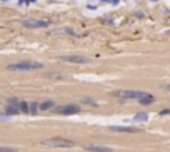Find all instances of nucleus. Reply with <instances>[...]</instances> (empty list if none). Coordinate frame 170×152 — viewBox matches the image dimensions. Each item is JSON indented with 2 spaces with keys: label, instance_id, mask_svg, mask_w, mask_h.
Wrapping results in <instances>:
<instances>
[{
  "label": "nucleus",
  "instance_id": "f257e3e1",
  "mask_svg": "<svg viewBox=\"0 0 170 152\" xmlns=\"http://www.w3.org/2000/svg\"><path fill=\"white\" fill-rule=\"evenodd\" d=\"M42 64L40 62H30V60H22V62H15L9 65V70H35V69H40Z\"/></svg>",
  "mask_w": 170,
  "mask_h": 152
},
{
  "label": "nucleus",
  "instance_id": "f03ea898",
  "mask_svg": "<svg viewBox=\"0 0 170 152\" xmlns=\"http://www.w3.org/2000/svg\"><path fill=\"white\" fill-rule=\"evenodd\" d=\"M43 146H48V147H72L73 141L60 139V137H53V139H45V141H43Z\"/></svg>",
  "mask_w": 170,
  "mask_h": 152
},
{
  "label": "nucleus",
  "instance_id": "7ed1b4c3",
  "mask_svg": "<svg viewBox=\"0 0 170 152\" xmlns=\"http://www.w3.org/2000/svg\"><path fill=\"white\" fill-rule=\"evenodd\" d=\"M80 107L75 104H68V105H60V107H57L55 112L57 114H62V116H70V114H77Z\"/></svg>",
  "mask_w": 170,
  "mask_h": 152
},
{
  "label": "nucleus",
  "instance_id": "20e7f679",
  "mask_svg": "<svg viewBox=\"0 0 170 152\" xmlns=\"http://www.w3.org/2000/svg\"><path fill=\"white\" fill-rule=\"evenodd\" d=\"M144 94L145 92H140V90H119V92H115V95H120L124 99H137V100Z\"/></svg>",
  "mask_w": 170,
  "mask_h": 152
},
{
  "label": "nucleus",
  "instance_id": "39448f33",
  "mask_svg": "<svg viewBox=\"0 0 170 152\" xmlns=\"http://www.w3.org/2000/svg\"><path fill=\"white\" fill-rule=\"evenodd\" d=\"M62 60L65 62H72V64H88L90 59L85 57V55H63Z\"/></svg>",
  "mask_w": 170,
  "mask_h": 152
},
{
  "label": "nucleus",
  "instance_id": "423d86ee",
  "mask_svg": "<svg viewBox=\"0 0 170 152\" xmlns=\"http://www.w3.org/2000/svg\"><path fill=\"white\" fill-rule=\"evenodd\" d=\"M23 25L27 29H45V27H48V22L47 20H27V22H23Z\"/></svg>",
  "mask_w": 170,
  "mask_h": 152
},
{
  "label": "nucleus",
  "instance_id": "0eeeda50",
  "mask_svg": "<svg viewBox=\"0 0 170 152\" xmlns=\"http://www.w3.org/2000/svg\"><path fill=\"white\" fill-rule=\"evenodd\" d=\"M110 129H112V131H115V132H127V134L139 132V129H137V127H127V126H112Z\"/></svg>",
  "mask_w": 170,
  "mask_h": 152
},
{
  "label": "nucleus",
  "instance_id": "6e6552de",
  "mask_svg": "<svg viewBox=\"0 0 170 152\" xmlns=\"http://www.w3.org/2000/svg\"><path fill=\"white\" fill-rule=\"evenodd\" d=\"M85 149L88 152H112L110 147H105V146H87Z\"/></svg>",
  "mask_w": 170,
  "mask_h": 152
},
{
  "label": "nucleus",
  "instance_id": "1a4fd4ad",
  "mask_svg": "<svg viewBox=\"0 0 170 152\" xmlns=\"http://www.w3.org/2000/svg\"><path fill=\"white\" fill-rule=\"evenodd\" d=\"M139 102H140V104H142V105H149V104H154V102H155V97H154V95H152V94H147V92H145V94H144V95H142V97H140V99H139Z\"/></svg>",
  "mask_w": 170,
  "mask_h": 152
},
{
  "label": "nucleus",
  "instance_id": "9d476101",
  "mask_svg": "<svg viewBox=\"0 0 170 152\" xmlns=\"http://www.w3.org/2000/svg\"><path fill=\"white\" fill-rule=\"evenodd\" d=\"M5 114L9 117L10 116H17V114H20V109H18V105H12V104H9L5 107Z\"/></svg>",
  "mask_w": 170,
  "mask_h": 152
},
{
  "label": "nucleus",
  "instance_id": "9b49d317",
  "mask_svg": "<svg viewBox=\"0 0 170 152\" xmlns=\"http://www.w3.org/2000/svg\"><path fill=\"white\" fill-rule=\"evenodd\" d=\"M53 107H55V102H53V100H45V102H42V104L38 105L40 110H50V109H53Z\"/></svg>",
  "mask_w": 170,
  "mask_h": 152
},
{
  "label": "nucleus",
  "instance_id": "f8f14e48",
  "mask_svg": "<svg viewBox=\"0 0 170 152\" xmlns=\"http://www.w3.org/2000/svg\"><path fill=\"white\" fill-rule=\"evenodd\" d=\"M18 109H20V112H28V102H20L18 104Z\"/></svg>",
  "mask_w": 170,
  "mask_h": 152
},
{
  "label": "nucleus",
  "instance_id": "ddd939ff",
  "mask_svg": "<svg viewBox=\"0 0 170 152\" xmlns=\"http://www.w3.org/2000/svg\"><path fill=\"white\" fill-rule=\"evenodd\" d=\"M149 119V116L145 114V112H142V114H137V116L134 117V121H147Z\"/></svg>",
  "mask_w": 170,
  "mask_h": 152
},
{
  "label": "nucleus",
  "instance_id": "4468645a",
  "mask_svg": "<svg viewBox=\"0 0 170 152\" xmlns=\"http://www.w3.org/2000/svg\"><path fill=\"white\" fill-rule=\"evenodd\" d=\"M37 109H38V104H35V102H33V104H28V112H32V114H35V112H37Z\"/></svg>",
  "mask_w": 170,
  "mask_h": 152
},
{
  "label": "nucleus",
  "instance_id": "2eb2a0df",
  "mask_svg": "<svg viewBox=\"0 0 170 152\" xmlns=\"http://www.w3.org/2000/svg\"><path fill=\"white\" fill-rule=\"evenodd\" d=\"M0 152H17L14 147H0Z\"/></svg>",
  "mask_w": 170,
  "mask_h": 152
},
{
  "label": "nucleus",
  "instance_id": "dca6fc26",
  "mask_svg": "<svg viewBox=\"0 0 170 152\" xmlns=\"http://www.w3.org/2000/svg\"><path fill=\"white\" fill-rule=\"evenodd\" d=\"M9 104H12V105H18V104H20V100H18V99H9Z\"/></svg>",
  "mask_w": 170,
  "mask_h": 152
},
{
  "label": "nucleus",
  "instance_id": "f3484780",
  "mask_svg": "<svg viewBox=\"0 0 170 152\" xmlns=\"http://www.w3.org/2000/svg\"><path fill=\"white\" fill-rule=\"evenodd\" d=\"M167 114H170V109H165V110L160 112V116H167Z\"/></svg>",
  "mask_w": 170,
  "mask_h": 152
},
{
  "label": "nucleus",
  "instance_id": "a211bd4d",
  "mask_svg": "<svg viewBox=\"0 0 170 152\" xmlns=\"http://www.w3.org/2000/svg\"><path fill=\"white\" fill-rule=\"evenodd\" d=\"M7 117H9V116H7V114H0V121H5Z\"/></svg>",
  "mask_w": 170,
  "mask_h": 152
},
{
  "label": "nucleus",
  "instance_id": "6ab92c4d",
  "mask_svg": "<svg viewBox=\"0 0 170 152\" xmlns=\"http://www.w3.org/2000/svg\"><path fill=\"white\" fill-rule=\"evenodd\" d=\"M165 89H167V90H170V85H167V87H165Z\"/></svg>",
  "mask_w": 170,
  "mask_h": 152
}]
</instances>
